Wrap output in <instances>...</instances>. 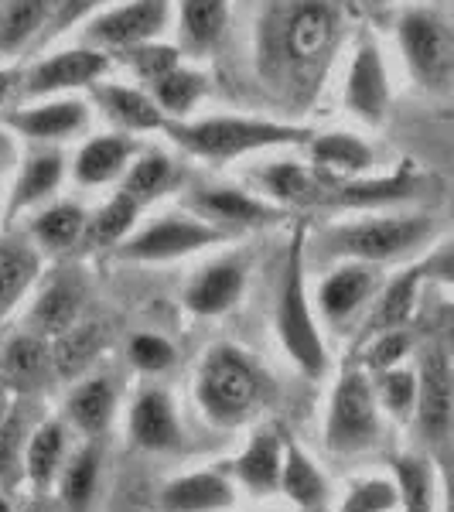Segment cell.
I'll list each match as a JSON object with an SVG mask.
<instances>
[{
	"instance_id": "1f68e13d",
	"label": "cell",
	"mask_w": 454,
	"mask_h": 512,
	"mask_svg": "<svg viewBox=\"0 0 454 512\" xmlns=\"http://www.w3.org/2000/svg\"><path fill=\"white\" fill-rule=\"evenodd\" d=\"M424 274H427V263L424 267L403 270V274H396L390 284L383 287L376 308L369 311V318H366V338L410 325V318H414V311H417V297H420V284H424Z\"/></svg>"
},
{
	"instance_id": "f5cc1de1",
	"label": "cell",
	"mask_w": 454,
	"mask_h": 512,
	"mask_svg": "<svg viewBox=\"0 0 454 512\" xmlns=\"http://www.w3.org/2000/svg\"><path fill=\"white\" fill-rule=\"evenodd\" d=\"M7 410H11V390H7V386L0 383V420L7 417Z\"/></svg>"
},
{
	"instance_id": "e575fe53",
	"label": "cell",
	"mask_w": 454,
	"mask_h": 512,
	"mask_svg": "<svg viewBox=\"0 0 454 512\" xmlns=\"http://www.w3.org/2000/svg\"><path fill=\"white\" fill-rule=\"evenodd\" d=\"M140 212H144V205L134 202L127 192L117 188L103 209H96L93 216H86L79 243L86 246V250H110V246H120L130 229H134Z\"/></svg>"
},
{
	"instance_id": "f1b7e54d",
	"label": "cell",
	"mask_w": 454,
	"mask_h": 512,
	"mask_svg": "<svg viewBox=\"0 0 454 512\" xmlns=\"http://www.w3.org/2000/svg\"><path fill=\"white\" fill-rule=\"evenodd\" d=\"M65 178V154L55 151V147H45V151L31 154L24 161L18 181L11 188V205H7V216H21V212L35 209V205H45L48 198L59 192Z\"/></svg>"
},
{
	"instance_id": "4fadbf2b",
	"label": "cell",
	"mask_w": 454,
	"mask_h": 512,
	"mask_svg": "<svg viewBox=\"0 0 454 512\" xmlns=\"http://www.w3.org/2000/svg\"><path fill=\"white\" fill-rule=\"evenodd\" d=\"M185 209L233 236L239 229L270 226V222H280L287 216V209L263 202L250 192H239V188H195V192L185 195Z\"/></svg>"
},
{
	"instance_id": "5bb4252c",
	"label": "cell",
	"mask_w": 454,
	"mask_h": 512,
	"mask_svg": "<svg viewBox=\"0 0 454 512\" xmlns=\"http://www.w3.org/2000/svg\"><path fill=\"white\" fill-rule=\"evenodd\" d=\"M110 72V55L99 48H65L48 59H41L35 69L24 76V96L48 99L62 96L72 89L93 86Z\"/></svg>"
},
{
	"instance_id": "83f0119b",
	"label": "cell",
	"mask_w": 454,
	"mask_h": 512,
	"mask_svg": "<svg viewBox=\"0 0 454 512\" xmlns=\"http://www.w3.org/2000/svg\"><path fill=\"white\" fill-rule=\"evenodd\" d=\"M96 103H99V110H103V117L110 123H117L123 134L161 130L164 120H168L158 110V103L151 99V93L134 89V86H117V82L96 86Z\"/></svg>"
},
{
	"instance_id": "d6a6232c",
	"label": "cell",
	"mask_w": 454,
	"mask_h": 512,
	"mask_svg": "<svg viewBox=\"0 0 454 512\" xmlns=\"http://www.w3.org/2000/svg\"><path fill=\"white\" fill-rule=\"evenodd\" d=\"M55 0H7L0 11V59H14L45 35Z\"/></svg>"
},
{
	"instance_id": "44dd1931",
	"label": "cell",
	"mask_w": 454,
	"mask_h": 512,
	"mask_svg": "<svg viewBox=\"0 0 454 512\" xmlns=\"http://www.w3.org/2000/svg\"><path fill=\"white\" fill-rule=\"evenodd\" d=\"M41 274V250L24 233L0 236V325L28 297Z\"/></svg>"
},
{
	"instance_id": "d6986e66",
	"label": "cell",
	"mask_w": 454,
	"mask_h": 512,
	"mask_svg": "<svg viewBox=\"0 0 454 512\" xmlns=\"http://www.w3.org/2000/svg\"><path fill=\"white\" fill-rule=\"evenodd\" d=\"M308 154H311V171H315L325 185H332V181L362 178V175H369L376 164L373 147L356 134H345V130L311 134Z\"/></svg>"
},
{
	"instance_id": "f35d334b",
	"label": "cell",
	"mask_w": 454,
	"mask_h": 512,
	"mask_svg": "<svg viewBox=\"0 0 454 512\" xmlns=\"http://www.w3.org/2000/svg\"><path fill=\"white\" fill-rule=\"evenodd\" d=\"M229 0H181V38L195 55L212 52L226 35Z\"/></svg>"
},
{
	"instance_id": "7a4b0ae2",
	"label": "cell",
	"mask_w": 454,
	"mask_h": 512,
	"mask_svg": "<svg viewBox=\"0 0 454 512\" xmlns=\"http://www.w3.org/2000/svg\"><path fill=\"white\" fill-rule=\"evenodd\" d=\"M437 236V219L431 212H403V216H366L356 222L325 226L308 246L318 263H383L407 260L424 250Z\"/></svg>"
},
{
	"instance_id": "11a10c76",
	"label": "cell",
	"mask_w": 454,
	"mask_h": 512,
	"mask_svg": "<svg viewBox=\"0 0 454 512\" xmlns=\"http://www.w3.org/2000/svg\"><path fill=\"white\" fill-rule=\"evenodd\" d=\"M291 512H301V509H291Z\"/></svg>"
},
{
	"instance_id": "836d02e7",
	"label": "cell",
	"mask_w": 454,
	"mask_h": 512,
	"mask_svg": "<svg viewBox=\"0 0 454 512\" xmlns=\"http://www.w3.org/2000/svg\"><path fill=\"white\" fill-rule=\"evenodd\" d=\"M260 185L274 198L280 209H304V205H318L325 181H321L308 164L301 161H277L260 171Z\"/></svg>"
},
{
	"instance_id": "2e32d148",
	"label": "cell",
	"mask_w": 454,
	"mask_h": 512,
	"mask_svg": "<svg viewBox=\"0 0 454 512\" xmlns=\"http://www.w3.org/2000/svg\"><path fill=\"white\" fill-rule=\"evenodd\" d=\"M82 304H86V280L79 270H55L31 301L28 332L55 338L82 318Z\"/></svg>"
},
{
	"instance_id": "603a6c76",
	"label": "cell",
	"mask_w": 454,
	"mask_h": 512,
	"mask_svg": "<svg viewBox=\"0 0 454 512\" xmlns=\"http://www.w3.org/2000/svg\"><path fill=\"white\" fill-rule=\"evenodd\" d=\"M110 332H106L103 321H76L72 328H65L48 342L52 349V376L65 379V383H76L96 366V359L106 352Z\"/></svg>"
},
{
	"instance_id": "7dc6e473",
	"label": "cell",
	"mask_w": 454,
	"mask_h": 512,
	"mask_svg": "<svg viewBox=\"0 0 454 512\" xmlns=\"http://www.w3.org/2000/svg\"><path fill=\"white\" fill-rule=\"evenodd\" d=\"M175 345L168 342V338L161 335H137L134 342H130V362H134V369L147 376H161L168 373L171 366H175Z\"/></svg>"
},
{
	"instance_id": "f546056e",
	"label": "cell",
	"mask_w": 454,
	"mask_h": 512,
	"mask_svg": "<svg viewBox=\"0 0 454 512\" xmlns=\"http://www.w3.org/2000/svg\"><path fill=\"white\" fill-rule=\"evenodd\" d=\"M117 414V383L110 376H89L65 400V420L86 437H99L110 431Z\"/></svg>"
},
{
	"instance_id": "ba28073f",
	"label": "cell",
	"mask_w": 454,
	"mask_h": 512,
	"mask_svg": "<svg viewBox=\"0 0 454 512\" xmlns=\"http://www.w3.org/2000/svg\"><path fill=\"white\" fill-rule=\"evenodd\" d=\"M229 239H233V233L192 216V212H185V216L171 212V216H158L140 233L123 239L120 256L130 263H171L198 250H209V246H222Z\"/></svg>"
},
{
	"instance_id": "8fae6325",
	"label": "cell",
	"mask_w": 454,
	"mask_h": 512,
	"mask_svg": "<svg viewBox=\"0 0 454 512\" xmlns=\"http://www.w3.org/2000/svg\"><path fill=\"white\" fill-rule=\"evenodd\" d=\"M434 185L431 175L417 168H403L393 175H362L349 181H332L325 185L318 205L321 209H386V205L414 202Z\"/></svg>"
},
{
	"instance_id": "8d00e7d4",
	"label": "cell",
	"mask_w": 454,
	"mask_h": 512,
	"mask_svg": "<svg viewBox=\"0 0 454 512\" xmlns=\"http://www.w3.org/2000/svg\"><path fill=\"white\" fill-rule=\"evenodd\" d=\"M151 99L158 103V110L164 117L185 120L188 113L209 96V79L202 72L188 69V65H175L171 72H164L158 82H151Z\"/></svg>"
},
{
	"instance_id": "9a60e30c",
	"label": "cell",
	"mask_w": 454,
	"mask_h": 512,
	"mask_svg": "<svg viewBox=\"0 0 454 512\" xmlns=\"http://www.w3.org/2000/svg\"><path fill=\"white\" fill-rule=\"evenodd\" d=\"M379 291V267L373 263L342 260L325 274L318 287V311L328 325L342 328L369 304V297Z\"/></svg>"
},
{
	"instance_id": "816d5d0a",
	"label": "cell",
	"mask_w": 454,
	"mask_h": 512,
	"mask_svg": "<svg viewBox=\"0 0 454 512\" xmlns=\"http://www.w3.org/2000/svg\"><path fill=\"white\" fill-rule=\"evenodd\" d=\"M24 512H59L52 506V502H45V495H38L35 502H28V506H24Z\"/></svg>"
},
{
	"instance_id": "4dcf8cb0",
	"label": "cell",
	"mask_w": 454,
	"mask_h": 512,
	"mask_svg": "<svg viewBox=\"0 0 454 512\" xmlns=\"http://www.w3.org/2000/svg\"><path fill=\"white\" fill-rule=\"evenodd\" d=\"M277 492H284L294 502V509L301 512H321L328 502V478L321 475V468L311 461V454L301 444L284 441V461H280V485Z\"/></svg>"
},
{
	"instance_id": "b9f144b4",
	"label": "cell",
	"mask_w": 454,
	"mask_h": 512,
	"mask_svg": "<svg viewBox=\"0 0 454 512\" xmlns=\"http://www.w3.org/2000/svg\"><path fill=\"white\" fill-rule=\"evenodd\" d=\"M31 407L28 403H18L7 410V417L0 420V492L11 489L21 478V461H24V444H28L31 434Z\"/></svg>"
},
{
	"instance_id": "277c9868",
	"label": "cell",
	"mask_w": 454,
	"mask_h": 512,
	"mask_svg": "<svg viewBox=\"0 0 454 512\" xmlns=\"http://www.w3.org/2000/svg\"><path fill=\"white\" fill-rule=\"evenodd\" d=\"M308 229L304 222L294 229L291 239V253H287V267L280 277V291H277V311H274V325L277 338L284 345L287 359L301 369L304 376L318 379L328 369V352H325V338L318 332V318L311 308L308 297Z\"/></svg>"
},
{
	"instance_id": "9c48e42d",
	"label": "cell",
	"mask_w": 454,
	"mask_h": 512,
	"mask_svg": "<svg viewBox=\"0 0 454 512\" xmlns=\"http://www.w3.org/2000/svg\"><path fill=\"white\" fill-rule=\"evenodd\" d=\"M414 420L420 441L431 451H448L451 444V355L444 342H431L420 352Z\"/></svg>"
},
{
	"instance_id": "ee69618b",
	"label": "cell",
	"mask_w": 454,
	"mask_h": 512,
	"mask_svg": "<svg viewBox=\"0 0 454 512\" xmlns=\"http://www.w3.org/2000/svg\"><path fill=\"white\" fill-rule=\"evenodd\" d=\"M335 512H400V492L393 478H362L345 492Z\"/></svg>"
},
{
	"instance_id": "d4e9b609",
	"label": "cell",
	"mask_w": 454,
	"mask_h": 512,
	"mask_svg": "<svg viewBox=\"0 0 454 512\" xmlns=\"http://www.w3.org/2000/svg\"><path fill=\"white\" fill-rule=\"evenodd\" d=\"M233 502L236 489L222 472H188L161 489L164 512H226Z\"/></svg>"
},
{
	"instance_id": "f6af8a7d",
	"label": "cell",
	"mask_w": 454,
	"mask_h": 512,
	"mask_svg": "<svg viewBox=\"0 0 454 512\" xmlns=\"http://www.w3.org/2000/svg\"><path fill=\"white\" fill-rule=\"evenodd\" d=\"M414 349V338H410L407 328H393V332H379L369 342L366 355H362V373H383V369L400 366L403 359Z\"/></svg>"
},
{
	"instance_id": "4316f807",
	"label": "cell",
	"mask_w": 454,
	"mask_h": 512,
	"mask_svg": "<svg viewBox=\"0 0 454 512\" xmlns=\"http://www.w3.org/2000/svg\"><path fill=\"white\" fill-rule=\"evenodd\" d=\"M65 458H69V431L65 420H38L24 444V461L21 472L31 482V489L45 495L59 478Z\"/></svg>"
},
{
	"instance_id": "7bdbcfd3",
	"label": "cell",
	"mask_w": 454,
	"mask_h": 512,
	"mask_svg": "<svg viewBox=\"0 0 454 512\" xmlns=\"http://www.w3.org/2000/svg\"><path fill=\"white\" fill-rule=\"evenodd\" d=\"M373 393H376L379 410H386L390 417H396V420L414 417V403H417V373H414V369H403V366L383 369V373H376Z\"/></svg>"
},
{
	"instance_id": "bcb514c9",
	"label": "cell",
	"mask_w": 454,
	"mask_h": 512,
	"mask_svg": "<svg viewBox=\"0 0 454 512\" xmlns=\"http://www.w3.org/2000/svg\"><path fill=\"white\" fill-rule=\"evenodd\" d=\"M127 59H130V69L140 82H158L164 72H171L175 65H181V52L175 45H158V41H147V45H137V48H127Z\"/></svg>"
},
{
	"instance_id": "3957f363",
	"label": "cell",
	"mask_w": 454,
	"mask_h": 512,
	"mask_svg": "<svg viewBox=\"0 0 454 512\" xmlns=\"http://www.w3.org/2000/svg\"><path fill=\"white\" fill-rule=\"evenodd\" d=\"M168 137L181 151L205 161H239L274 147L308 144L315 130L301 123L263 120V117H205V120H164Z\"/></svg>"
},
{
	"instance_id": "c3c4849f",
	"label": "cell",
	"mask_w": 454,
	"mask_h": 512,
	"mask_svg": "<svg viewBox=\"0 0 454 512\" xmlns=\"http://www.w3.org/2000/svg\"><path fill=\"white\" fill-rule=\"evenodd\" d=\"M110 0H55V11L48 18V28H45V38H59L65 35L69 28H76L79 21H86L89 14L103 11Z\"/></svg>"
},
{
	"instance_id": "d590c367",
	"label": "cell",
	"mask_w": 454,
	"mask_h": 512,
	"mask_svg": "<svg viewBox=\"0 0 454 512\" xmlns=\"http://www.w3.org/2000/svg\"><path fill=\"white\" fill-rule=\"evenodd\" d=\"M99 465H103V454L96 444H82V448L65 458L59 478V502L65 512H86L96 499V485H99Z\"/></svg>"
},
{
	"instance_id": "f907efd6",
	"label": "cell",
	"mask_w": 454,
	"mask_h": 512,
	"mask_svg": "<svg viewBox=\"0 0 454 512\" xmlns=\"http://www.w3.org/2000/svg\"><path fill=\"white\" fill-rule=\"evenodd\" d=\"M11 89H14V72L11 69H0V103L11 96Z\"/></svg>"
},
{
	"instance_id": "db71d44e",
	"label": "cell",
	"mask_w": 454,
	"mask_h": 512,
	"mask_svg": "<svg viewBox=\"0 0 454 512\" xmlns=\"http://www.w3.org/2000/svg\"><path fill=\"white\" fill-rule=\"evenodd\" d=\"M0 512H14V506H11V499H7L4 492H0Z\"/></svg>"
},
{
	"instance_id": "cb8c5ba5",
	"label": "cell",
	"mask_w": 454,
	"mask_h": 512,
	"mask_svg": "<svg viewBox=\"0 0 454 512\" xmlns=\"http://www.w3.org/2000/svg\"><path fill=\"white\" fill-rule=\"evenodd\" d=\"M140 154V144L130 134H103L93 137L79 147L76 164H72V175H76L79 185L86 188H99L110 185V181L123 178V171L130 168Z\"/></svg>"
},
{
	"instance_id": "ffe728a7",
	"label": "cell",
	"mask_w": 454,
	"mask_h": 512,
	"mask_svg": "<svg viewBox=\"0 0 454 512\" xmlns=\"http://www.w3.org/2000/svg\"><path fill=\"white\" fill-rule=\"evenodd\" d=\"M246 291V263L229 256V260H216L192 277L185 287V308L198 318H219L229 308H236L239 297Z\"/></svg>"
},
{
	"instance_id": "7c38bea8",
	"label": "cell",
	"mask_w": 454,
	"mask_h": 512,
	"mask_svg": "<svg viewBox=\"0 0 454 512\" xmlns=\"http://www.w3.org/2000/svg\"><path fill=\"white\" fill-rule=\"evenodd\" d=\"M393 89H390V69L379 52L376 41H362L349 62V76H345V110L356 120L379 127L390 117Z\"/></svg>"
},
{
	"instance_id": "74e56055",
	"label": "cell",
	"mask_w": 454,
	"mask_h": 512,
	"mask_svg": "<svg viewBox=\"0 0 454 512\" xmlns=\"http://www.w3.org/2000/svg\"><path fill=\"white\" fill-rule=\"evenodd\" d=\"M82 226H86V212H82V205L55 202L31 219L28 239L38 246V250L62 253V250H72V246L82 239Z\"/></svg>"
},
{
	"instance_id": "ab89813d",
	"label": "cell",
	"mask_w": 454,
	"mask_h": 512,
	"mask_svg": "<svg viewBox=\"0 0 454 512\" xmlns=\"http://www.w3.org/2000/svg\"><path fill=\"white\" fill-rule=\"evenodd\" d=\"M175 178H178V171H175V161H171L168 154L144 151L130 161L127 171H123L120 192H127L134 202H140L147 209L154 198H161L171 185H175Z\"/></svg>"
},
{
	"instance_id": "52a82bcc",
	"label": "cell",
	"mask_w": 454,
	"mask_h": 512,
	"mask_svg": "<svg viewBox=\"0 0 454 512\" xmlns=\"http://www.w3.org/2000/svg\"><path fill=\"white\" fill-rule=\"evenodd\" d=\"M383 410L376 403L373 379L362 369H349L335 383L332 400H328V420H325V448L332 454H362L369 451L383 434Z\"/></svg>"
},
{
	"instance_id": "30bf717a",
	"label": "cell",
	"mask_w": 454,
	"mask_h": 512,
	"mask_svg": "<svg viewBox=\"0 0 454 512\" xmlns=\"http://www.w3.org/2000/svg\"><path fill=\"white\" fill-rule=\"evenodd\" d=\"M171 0H127V4L106 7L89 21L86 41L99 52H127V48L158 41V35L168 28Z\"/></svg>"
},
{
	"instance_id": "ac0fdd59",
	"label": "cell",
	"mask_w": 454,
	"mask_h": 512,
	"mask_svg": "<svg viewBox=\"0 0 454 512\" xmlns=\"http://www.w3.org/2000/svg\"><path fill=\"white\" fill-rule=\"evenodd\" d=\"M52 379V349H48V338L35 332H18L0 345V383L11 393L38 396Z\"/></svg>"
},
{
	"instance_id": "484cf974",
	"label": "cell",
	"mask_w": 454,
	"mask_h": 512,
	"mask_svg": "<svg viewBox=\"0 0 454 512\" xmlns=\"http://www.w3.org/2000/svg\"><path fill=\"white\" fill-rule=\"evenodd\" d=\"M280 461H284L280 431L277 427H257L243 454L233 461V478L250 495H274L280 485Z\"/></svg>"
},
{
	"instance_id": "60d3db41",
	"label": "cell",
	"mask_w": 454,
	"mask_h": 512,
	"mask_svg": "<svg viewBox=\"0 0 454 512\" xmlns=\"http://www.w3.org/2000/svg\"><path fill=\"white\" fill-rule=\"evenodd\" d=\"M393 482L403 512H437V482L427 458H417V454L393 458Z\"/></svg>"
},
{
	"instance_id": "8992f818",
	"label": "cell",
	"mask_w": 454,
	"mask_h": 512,
	"mask_svg": "<svg viewBox=\"0 0 454 512\" xmlns=\"http://www.w3.org/2000/svg\"><path fill=\"white\" fill-rule=\"evenodd\" d=\"M396 41L417 86L424 93L448 96L454 82V35L448 18L434 7H410L396 21Z\"/></svg>"
},
{
	"instance_id": "7402d4cb",
	"label": "cell",
	"mask_w": 454,
	"mask_h": 512,
	"mask_svg": "<svg viewBox=\"0 0 454 512\" xmlns=\"http://www.w3.org/2000/svg\"><path fill=\"white\" fill-rule=\"evenodd\" d=\"M130 437L144 451H175L181 444L175 403L158 386H147L137 393L134 407H130Z\"/></svg>"
},
{
	"instance_id": "e0dca14e",
	"label": "cell",
	"mask_w": 454,
	"mask_h": 512,
	"mask_svg": "<svg viewBox=\"0 0 454 512\" xmlns=\"http://www.w3.org/2000/svg\"><path fill=\"white\" fill-rule=\"evenodd\" d=\"M89 127V103L76 96H48L45 103L28 106L7 117V130L31 137L38 144H59V140L79 137Z\"/></svg>"
},
{
	"instance_id": "681fc988",
	"label": "cell",
	"mask_w": 454,
	"mask_h": 512,
	"mask_svg": "<svg viewBox=\"0 0 454 512\" xmlns=\"http://www.w3.org/2000/svg\"><path fill=\"white\" fill-rule=\"evenodd\" d=\"M14 168H18V140L11 130H0V185Z\"/></svg>"
},
{
	"instance_id": "6da1fadb",
	"label": "cell",
	"mask_w": 454,
	"mask_h": 512,
	"mask_svg": "<svg viewBox=\"0 0 454 512\" xmlns=\"http://www.w3.org/2000/svg\"><path fill=\"white\" fill-rule=\"evenodd\" d=\"M345 0H267L257 21V79L284 110H308L349 38Z\"/></svg>"
},
{
	"instance_id": "5b68a950",
	"label": "cell",
	"mask_w": 454,
	"mask_h": 512,
	"mask_svg": "<svg viewBox=\"0 0 454 512\" xmlns=\"http://www.w3.org/2000/svg\"><path fill=\"white\" fill-rule=\"evenodd\" d=\"M263 373L236 345H212L195 373V403L212 424L236 427L253 414L263 396Z\"/></svg>"
}]
</instances>
